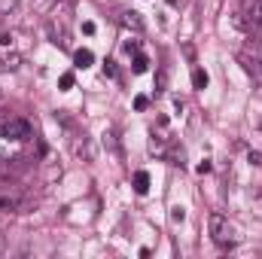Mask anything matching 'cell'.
I'll use <instances>...</instances> for the list:
<instances>
[{
	"instance_id": "6da1fadb",
	"label": "cell",
	"mask_w": 262,
	"mask_h": 259,
	"mask_svg": "<svg viewBox=\"0 0 262 259\" xmlns=\"http://www.w3.org/2000/svg\"><path fill=\"white\" fill-rule=\"evenodd\" d=\"M207 226H210V238H213L220 247H235V241H238V235H235V226H232V223H229L223 213H210Z\"/></svg>"
},
{
	"instance_id": "7a4b0ae2",
	"label": "cell",
	"mask_w": 262,
	"mask_h": 259,
	"mask_svg": "<svg viewBox=\"0 0 262 259\" xmlns=\"http://www.w3.org/2000/svg\"><path fill=\"white\" fill-rule=\"evenodd\" d=\"M238 25H262V0H244V9L238 12Z\"/></svg>"
},
{
	"instance_id": "3957f363",
	"label": "cell",
	"mask_w": 262,
	"mask_h": 259,
	"mask_svg": "<svg viewBox=\"0 0 262 259\" xmlns=\"http://www.w3.org/2000/svg\"><path fill=\"white\" fill-rule=\"evenodd\" d=\"M3 137H6V140H28V137H31V122L21 119V116H12Z\"/></svg>"
},
{
	"instance_id": "277c9868",
	"label": "cell",
	"mask_w": 262,
	"mask_h": 259,
	"mask_svg": "<svg viewBox=\"0 0 262 259\" xmlns=\"http://www.w3.org/2000/svg\"><path fill=\"white\" fill-rule=\"evenodd\" d=\"M18 64H21V55H18V52L0 55V73H12V70H18Z\"/></svg>"
},
{
	"instance_id": "5b68a950",
	"label": "cell",
	"mask_w": 262,
	"mask_h": 259,
	"mask_svg": "<svg viewBox=\"0 0 262 259\" xmlns=\"http://www.w3.org/2000/svg\"><path fill=\"white\" fill-rule=\"evenodd\" d=\"M92 61H95V55H92L89 49H76V52H73V67L85 70V67H92Z\"/></svg>"
},
{
	"instance_id": "8992f818",
	"label": "cell",
	"mask_w": 262,
	"mask_h": 259,
	"mask_svg": "<svg viewBox=\"0 0 262 259\" xmlns=\"http://www.w3.org/2000/svg\"><path fill=\"white\" fill-rule=\"evenodd\" d=\"M0 210L3 213H9V210H21V198L18 195H0Z\"/></svg>"
},
{
	"instance_id": "52a82bcc",
	"label": "cell",
	"mask_w": 262,
	"mask_h": 259,
	"mask_svg": "<svg viewBox=\"0 0 262 259\" xmlns=\"http://www.w3.org/2000/svg\"><path fill=\"white\" fill-rule=\"evenodd\" d=\"M207 82H210L207 70H204V67H195V70H192V89H198V92H204V89H207Z\"/></svg>"
},
{
	"instance_id": "ba28073f",
	"label": "cell",
	"mask_w": 262,
	"mask_h": 259,
	"mask_svg": "<svg viewBox=\"0 0 262 259\" xmlns=\"http://www.w3.org/2000/svg\"><path fill=\"white\" fill-rule=\"evenodd\" d=\"M134 192L137 195L149 192V174H146V171H137V174H134Z\"/></svg>"
},
{
	"instance_id": "9c48e42d",
	"label": "cell",
	"mask_w": 262,
	"mask_h": 259,
	"mask_svg": "<svg viewBox=\"0 0 262 259\" xmlns=\"http://www.w3.org/2000/svg\"><path fill=\"white\" fill-rule=\"evenodd\" d=\"M122 25L131 28V31H143V18H140V12H122Z\"/></svg>"
},
{
	"instance_id": "30bf717a",
	"label": "cell",
	"mask_w": 262,
	"mask_h": 259,
	"mask_svg": "<svg viewBox=\"0 0 262 259\" xmlns=\"http://www.w3.org/2000/svg\"><path fill=\"white\" fill-rule=\"evenodd\" d=\"M131 70H134V73H146V70H149V58L137 52V55H134V61H131Z\"/></svg>"
},
{
	"instance_id": "8fae6325",
	"label": "cell",
	"mask_w": 262,
	"mask_h": 259,
	"mask_svg": "<svg viewBox=\"0 0 262 259\" xmlns=\"http://www.w3.org/2000/svg\"><path fill=\"white\" fill-rule=\"evenodd\" d=\"M104 146H107L110 153H119V140H116L113 131H104Z\"/></svg>"
},
{
	"instance_id": "7c38bea8",
	"label": "cell",
	"mask_w": 262,
	"mask_h": 259,
	"mask_svg": "<svg viewBox=\"0 0 262 259\" xmlns=\"http://www.w3.org/2000/svg\"><path fill=\"white\" fill-rule=\"evenodd\" d=\"M73 82H76V76H73V73H61V76H58V89H61V92H70V89H73Z\"/></svg>"
},
{
	"instance_id": "4fadbf2b",
	"label": "cell",
	"mask_w": 262,
	"mask_h": 259,
	"mask_svg": "<svg viewBox=\"0 0 262 259\" xmlns=\"http://www.w3.org/2000/svg\"><path fill=\"white\" fill-rule=\"evenodd\" d=\"M149 153H152V156H165V143H162V137H152V140H149Z\"/></svg>"
},
{
	"instance_id": "5bb4252c",
	"label": "cell",
	"mask_w": 262,
	"mask_h": 259,
	"mask_svg": "<svg viewBox=\"0 0 262 259\" xmlns=\"http://www.w3.org/2000/svg\"><path fill=\"white\" fill-rule=\"evenodd\" d=\"M18 9V0H0V15H9Z\"/></svg>"
},
{
	"instance_id": "9a60e30c",
	"label": "cell",
	"mask_w": 262,
	"mask_h": 259,
	"mask_svg": "<svg viewBox=\"0 0 262 259\" xmlns=\"http://www.w3.org/2000/svg\"><path fill=\"white\" fill-rule=\"evenodd\" d=\"M73 149H76V156H85V159H92V146H89L85 140H82V143L76 140V143H73Z\"/></svg>"
},
{
	"instance_id": "2e32d148",
	"label": "cell",
	"mask_w": 262,
	"mask_h": 259,
	"mask_svg": "<svg viewBox=\"0 0 262 259\" xmlns=\"http://www.w3.org/2000/svg\"><path fill=\"white\" fill-rule=\"evenodd\" d=\"M122 49H125L128 55H137V52H140V40H125V43H122Z\"/></svg>"
},
{
	"instance_id": "e0dca14e",
	"label": "cell",
	"mask_w": 262,
	"mask_h": 259,
	"mask_svg": "<svg viewBox=\"0 0 262 259\" xmlns=\"http://www.w3.org/2000/svg\"><path fill=\"white\" fill-rule=\"evenodd\" d=\"M146 107H149V98H146V95H137V98H134V110H137V113H143Z\"/></svg>"
},
{
	"instance_id": "ac0fdd59",
	"label": "cell",
	"mask_w": 262,
	"mask_h": 259,
	"mask_svg": "<svg viewBox=\"0 0 262 259\" xmlns=\"http://www.w3.org/2000/svg\"><path fill=\"white\" fill-rule=\"evenodd\" d=\"M171 220H174V223H183V220H186V207H180V204L171 207Z\"/></svg>"
},
{
	"instance_id": "d6986e66",
	"label": "cell",
	"mask_w": 262,
	"mask_h": 259,
	"mask_svg": "<svg viewBox=\"0 0 262 259\" xmlns=\"http://www.w3.org/2000/svg\"><path fill=\"white\" fill-rule=\"evenodd\" d=\"M165 82H168V76H165V70H159V73H156V92H162Z\"/></svg>"
},
{
	"instance_id": "ffe728a7",
	"label": "cell",
	"mask_w": 262,
	"mask_h": 259,
	"mask_svg": "<svg viewBox=\"0 0 262 259\" xmlns=\"http://www.w3.org/2000/svg\"><path fill=\"white\" fill-rule=\"evenodd\" d=\"M104 76H116V61H104Z\"/></svg>"
},
{
	"instance_id": "44dd1931",
	"label": "cell",
	"mask_w": 262,
	"mask_h": 259,
	"mask_svg": "<svg viewBox=\"0 0 262 259\" xmlns=\"http://www.w3.org/2000/svg\"><path fill=\"white\" fill-rule=\"evenodd\" d=\"M238 61H241V67H244L247 73H253V70H256V64H250V58H247V55H238Z\"/></svg>"
},
{
	"instance_id": "7402d4cb",
	"label": "cell",
	"mask_w": 262,
	"mask_h": 259,
	"mask_svg": "<svg viewBox=\"0 0 262 259\" xmlns=\"http://www.w3.org/2000/svg\"><path fill=\"white\" fill-rule=\"evenodd\" d=\"M9 119H12L9 113H0V137L6 134V125H9Z\"/></svg>"
},
{
	"instance_id": "603a6c76",
	"label": "cell",
	"mask_w": 262,
	"mask_h": 259,
	"mask_svg": "<svg viewBox=\"0 0 262 259\" xmlns=\"http://www.w3.org/2000/svg\"><path fill=\"white\" fill-rule=\"evenodd\" d=\"M247 162H250V165H262V153H253V149H250V156H247Z\"/></svg>"
},
{
	"instance_id": "cb8c5ba5",
	"label": "cell",
	"mask_w": 262,
	"mask_h": 259,
	"mask_svg": "<svg viewBox=\"0 0 262 259\" xmlns=\"http://www.w3.org/2000/svg\"><path fill=\"white\" fill-rule=\"evenodd\" d=\"M198 174H210V162L204 159V162H198V168H195Z\"/></svg>"
},
{
	"instance_id": "d4e9b609",
	"label": "cell",
	"mask_w": 262,
	"mask_h": 259,
	"mask_svg": "<svg viewBox=\"0 0 262 259\" xmlns=\"http://www.w3.org/2000/svg\"><path fill=\"white\" fill-rule=\"evenodd\" d=\"M82 34L92 37V34H95V21H82Z\"/></svg>"
},
{
	"instance_id": "484cf974",
	"label": "cell",
	"mask_w": 262,
	"mask_h": 259,
	"mask_svg": "<svg viewBox=\"0 0 262 259\" xmlns=\"http://www.w3.org/2000/svg\"><path fill=\"white\" fill-rule=\"evenodd\" d=\"M9 43H12V34H9V31H3V34H0V46H9Z\"/></svg>"
},
{
	"instance_id": "4316f807",
	"label": "cell",
	"mask_w": 262,
	"mask_h": 259,
	"mask_svg": "<svg viewBox=\"0 0 262 259\" xmlns=\"http://www.w3.org/2000/svg\"><path fill=\"white\" fill-rule=\"evenodd\" d=\"M165 3H168V6H177V3H180V0H165Z\"/></svg>"
},
{
	"instance_id": "83f0119b",
	"label": "cell",
	"mask_w": 262,
	"mask_h": 259,
	"mask_svg": "<svg viewBox=\"0 0 262 259\" xmlns=\"http://www.w3.org/2000/svg\"><path fill=\"white\" fill-rule=\"evenodd\" d=\"M0 95H3V92H0Z\"/></svg>"
}]
</instances>
